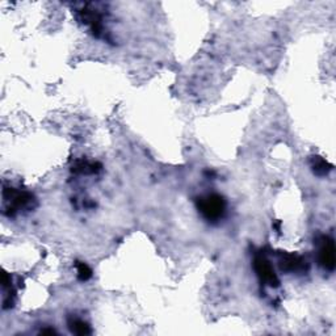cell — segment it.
Segmentation results:
<instances>
[{
	"label": "cell",
	"instance_id": "1",
	"mask_svg": "<svg viewBox=\"0 0 336 336\" xmlns=\"http://www.w3.org/2000/svg\"><path fill=\"white\" fill-rule=\"evenodd\" d=\"M197 208L206 219L214 221V219L221 218L225 212V208H226V204H225L223 198L218 194H208V196L198 198Z\"/></svg>",
	"mask_w": 336,
	"mask_h": 336
},
{
	"label": "cell",
	"instance_id": "2",
	"mask_svg": "<svg viewBox=\"0 0 336 336\" xmlns=\"http://www.w3.org/2000/svg\"><path fill=\"white\" fill-rule=\"evenodd\" d=\"M255 270H256V273H258L261 281L271 285V286H277L279 285V279H277L272 265L268 263L265 258L258 256V258L255 259Z\"/></svg>",
	"mask_w": 336,
	"mask_h": 336
},
{
	"label": "cell",
	"instance_id": "3",
	"mask_svg": "<svg viewBox=\"0 0 336 336\" xmlns=\"http://www.w3.org/2000/svg\"><path fill=\"white\" fill-rule=\"evenodd\" d=\"M319 263L324 270L332 271L335 268V247L330 238H323L319 249Z\"/></svg>",
	"mask_w": 336,
	"mask_h": 336
},
{
	"label": "cell",
	"instance_id": "4",
	"mask_svg": "<svg viewBox=\"0 0 336 336\" xmlns=\"http://www.w3.org/2000/svg\"><path fill=\"white\" fill-rule=\"evenodd\" d=\"M306 261L297 255H288L281 260V270L289 271V272H296V271L303 270Z\"/></svg>",
	"mask_w": 336,
	"mask_h": 336
},
{
	"label": "cell",
	"instance_id": "5",
	"mask_svg": "<svg viewBox=\"0 0 336 336\" xmlns=\"http://www.w3.org/2000/svg\"><path fill=\"white\" fill-rule=\"evenodd\" d=\"M70 327L71 330H73L75 333H78V335H87V333L91 332V330L88 327V324L82 321H74L73 323H71Z\"/></svg>",
	"mask_w": 336,
	"mask_h": 336
},
{
	"label": "cell",
	"instance_id": "6",
	"mask_svg": "<svg viewBox=\"0 0 336 336\" xmlns=\"http://www.w3.org/2000/svg\"><path fill=\"white\" fill-rule=\"evenodd\" d=\"M76 266H78V277H79V280L85 281V280H88L89 277H91V275H92L91 270H89V268H88V266L85 265L84 263H79Z\"/></svg>",
	"mask_w": 336,
	"mask_h": 336
},
{
	"label": "cell",
	"instance_id": "7",
	"mask_svg": "<svg viewBox=\"0 0 336 336\" xmlns=\"http://www.w3.org/2000/svg\"><path fill=\"white\" fill-rule=\"evenodd\" d=\"M327 167H330L327 164V162L322 161V159H319L317 163H314V171L317 173H322V175H324V173H327V171L330 170V168H327Z\"/></svg>",
	"mask_w": 336,
	"mask_h": 336
}]
</instances>
